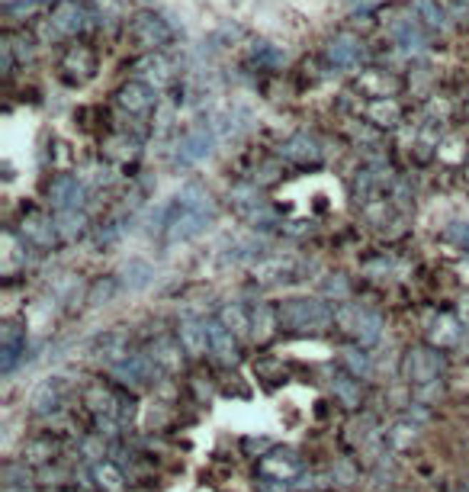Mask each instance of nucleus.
<instances>
[{
	"mask_svg": "<svg viewBox=\"0 0 469 492\" xmlns=\"http://www.w3.org/2000/svg\"><path fill=\"white\" fill-rule=\"evenodd\" d=\"M334 322V312L321 299H289L280 306V328L289 331H321Z\"/></svg>",
	"mask_w": 469,
	"mask_h": 492,
	"instance_id": "f257e3e1",
	"label": "nucleus"
},
{
	"mask_svg": "<svg viewBox=\"0 0 469 492\" xmlns=\"http://www.w3.org/2000/svg\"><path fill=\"white\" fill-rule=\"evenodd\" d=\"M443 373V357L437 354L434 348H415L408 351V357H405V376H408V383H415V386H428V383H437Z\"/></svg>",
	"mask_w": 469,
	"mask_h": 492,
	"instance_id": "f03ea898",
	"label": "nucleus"
},
{
	"mask_svg": "<svg viewBox=\"0 0 469 492\" xmlns=\"http://www.w3.org/2000/svg\"><path fill=\"white\" fill-rule=\"evenodd\" d=\"M257 470H261L263 479H299L302 460L293 451H270L267 457H261Z\"/></svg>",
	"mask_w": 469,
	"mask_h": 492,
	"instance_id": "7ed1b4c3",
	"label": "nucleus"
},
{
	"mask_svg": "<svg viewBox=\"0 0 469 492\" xmlns=\"http://www.w3.org/2000/svg\"><path fill=\"white\" fill-rule=\"evenodd\" d=\"M177 341L190 357H203L206 351H209V328H206V322H199V318L183 316L177 325Z\"/></svg>",
	"mask_w": 469,
	"mask_h": 492,
	"instance_id": "20e7f679",
	"label": "nucleus"
},
{
	"mask_svg": "<svg viewBox=\"0 0 469 492\" xmlns=\"http://www.w3.org/2000/svg\"><path fill=\"white\" fill-rule=\"evenodd\" d=\"M206 328H209V354L216 357L222 367H231V363H238L235 335H231V331L225 328L218 318H209V322H206Z\"/></svg>",
	"mask_w": 469,
	"mask_h": 492,
	"instance_id": "39448f33",
	"label": "nucleus"
},
{
	"mask_svg": "<svg viewBox=\"0 0 469 492\" xmlns=\"http://www.w3.org/2000/svg\"><path fill=\"white\" fill-rule=\"evenodd\" d=\"M154 367H158V363H154L151 357H145V354H128L122 363L109 367V373H113L119 383H132V386H141V383H148V380L154 376Z\"/></svg>",
	"mask_w": 469,
	"mask_h": 492,
	"instance_id": "423d86ee",
	"label": "nucleus"
},
{
	"mask_svg": "<svg viewBox=\"0 0 469 492\" xmlns=\"http://www.w3.org/2000/svg\"><path fill=\"white\" fill-rule=\"evenodd\" d=\"M209 151H212V132L199 126V129L186 132V136L180 139L177 161H180V164H193V161H199V158H206Z\"/></svg>",
	"mask_w": 469,
	"mask_h": 492,
	"instance_id": "0eeeda50",
	"label": "nucleus"
},
{
	"mask_svg": "<svg viewBox=\"0 0 469 492\" xmlns=\"http://www.w3.org/2000/svg\"><path fill=\"white\" fill-rule=\"evenodd\" d=\"M183 354L186 351L180 348V341L177 338H171V335H161L158 341H154V348H151V361L158 363L164 373H177V370L183 367Z\"/></svg>",
	"mask_w": 469,
	"mask_h": 492,
	"instance_id": "6e6552de",
	"label": "nucleus"
},
{
	"mask_svg": "<svg viewBox=\"0 0 469 492\" xmlns=\"http://www.w3.org/2000/svg\"><path fill=\"white\" fill-rule=\"evenodd\" d=\"M206 229V213H196V209H183L180 216H173L167 222V241H186L193 235H199Z\"/></svg>",
	"mask_w": 469,
	"mask_h": 492,
	"instance_id": "1a4fd4ad",
	"label": "nucleus"
},
{
	"mask_svg": "<svg viewBox=\"0 0 469 492\" xmlns=\"http://www.w3.org/2000/svg\"><path fill=\"white\" fill-rule=\"evenodd\" d=\"M49 196H51V203H55L61 213H68V209H77L81 206V200H84V190H81V184L74 181V177H58V181H51V187H49Z\"/></svg>",
	"mask_w": 469,
	"mask_h": 492,
	"instance_id": "9d476101",
	"label": "nucleus"
},
{
	"mask_svg": "<svg viewBox=\"0 0 469 492\" xmlns=\"http://www.w3.org/2000/svg\"><path fill=\"white\" fill-rule=\"evenodd\" d=\"M463 338V325L456 322L453 316H437V322L430 325V344H434L437 351L443 348H456Z\"/></svg>",
	"mask_w": 469,
	"mask_h": 492,
	"instance_id": "9b49d317",
	"label": "nucleus"
},
{
	"mask_svg": "<svg viewBox=\"0 0 469 492\" xmlns=\"http://www.w3.org/2000/svg\"><path fill=\"white\" fill-rule=\"evenodd\" d=\"M276 328H280V309H270V306L257 303L254 316H251V335H254V341H270Z\"/></svg>",
	"mask_w": 469,
	"mask_h": 492,
	"instance_id": "f8f14e48",
	"label": "nucleus"
},
{
	"mask_svg": "<svg viewBox=\"0 0 469 492\" xmlns=\"http://www.w3.org/2000/svg\"><path fill=\"white\" fill-rule=\"evenodd\" d=\"M351 335L357 338L360 344H376L379 335H383V316H379V312H370V309H360L357 325H353Z\"/></svg>",
	"mask_w": 469,
	"mask_h": 492,
	"instance_id": "ddd939ff",
	"label": "nucleus"
},
{
	"mask_svg": "<svg viewBox=\"0 0 469 492\" xmlns=\"http://www.w3.org/2000/svg\"><path fill=\"white\" fill-rule=\"evenodd\" d=\"M119 104L132 113H148L154 106V91L145 84H128V87H122Z\"/></svg>",
	"mask_w": 469,
	"mask_h": 492,
	"instance_id": "4468645a",
	"label": "nucleus"
},
{
	"mask_svg": "<svg viewBox=\"0 0 469 492\" xmlns=\"http://www.w3.org/2000/svg\"><path fill=\"white\" fill-rule=\"evenodd\" d=\"M90 476L96 479V486H100L103 492H122V486H126V476H122V470L116 463H109V460H100V463H94Z\"/></svg>",
	"mask_w": 469,
	"mask_h": 492,
	"instance_id": "2eb2a0df",
	"label": "nucleus"
},
{
	"mask_svg": "<svg viewBox=\"0 0 469 492\" xmlns=\"http://www.w3.org/2000/svg\"><path fill=\"white\" fill-rule=\"evenodd\" d=\"M132 36L141 42V46H161V42L167 39V26L158 20V16H141V20L135 23Z\"/></svg>",
	"mask_w": 469,
	"mask_h": 492,
	"instance_id": "dca6fc26",
	"label": "nucleus"
},
{
	"mask_svg": "<svg viewBox=\"0 0 469 492\" xmlns=\"http://www.w3.org/2000/svg\"><path fill=\"white\" fill-rule=\"evenodd\" d=\"M84 399H87V406L94 408V412H100L103 418H116V415H119V408H116V396L109 393L106 386H100V383H94V386L84 393Z\"/></svg>",
	"mask_w": 469,
	"mask_h": 492,
	"instance_id": "f3484780",
	"label": "nucleus"
},
{
	"mask_svg": "<svg viewBox=\"0 0 469 492\" xmlns=\"http://www.w3.org/2000/svg\"><path fill=\"white\" fill-rule=\"evenodd\" d=\"M218 322H222L231 335H248V331H251L248 312H244V306H238V303L222 306V309H218Z\"/></svg>",
	"mask_w": 469,
	"mask_h": 492,
	"instance_id": "a211bd4d",
	"label": "nucleus"
},
{
	"mask_svg": "<svg viewBox=\"0 0 469 492\" xmlns=\"http://www.w3.org/2000/svg\"><path fill=\"white\" fill-rule=\"evenodd\" d=\"M23 235L32 239L36 245L49 248L51 241H55V226H49V219H42V216H29V219L23 222Z\"/></svg>",
	"mask_w": 469,
	"mask_h": 492,
	"instance_id": "6ab92c4d",
	"label": "nucleus"
},
{
	"mask_svg": "<svg viewBox=\"0 0 469 492\" xmlns=\"http://www.w3.org/2000/svg\"><path fill=\"white\" fill-rule=\"evenodd\" d=\"M385 441H389V447H395V451H408L418 441V425L415 421H395V425L385 431Z\"/></svg>",
	"mask_w": 469,
	"mask_h": 492,
	"instance_id": "aec40b11",
	"label": "nucleus"
},
{
	"mask_svg": "<svg viewBox=\"0 0 469 492\" xmlns=\"http://www.w3.org/2000/svg\"><path fill=\"white\" fill-rule=\"evenodd\" d=\"M126 344L128 341H126V335H122V331H109V335L100 341V357H106L109 367H116V363H122L128 357Z\"/></svg>",
	"mask_w": 469,
	"mask_h": 492,
	"instance_id": "412c9836",
	"label": "nucleus"
},
{
	"mask_svg": "<svg viewBox=\"0 0 469 492\" xmlns=\"http://www.w3.org/2000/svg\"><path fill=\"white\" fill-rule=\"evenodd\" d=\"M58 453V444L51 438H36L23 447V463H49Z\"/></svg>",
	"mask_w": 469,
	"mask_h": 492,
	"instance_id": "4be33fe9",
	"label": "nucleus"
},
{
	"mask_svg": "<svg viewBox=\"0 0 469 492\" xmlns=\"http://www.w3.org/2000/svg\"><path fill=\"white\" fill-rule=\"evenodd\" d=\"M283 155H286L289 161H315V158H318V149H315V142L308 136H296L283 145Z\"/></svg>",
	"mask_w": 469,
	"mask_h": 492,
	"instance_id": "5701e85b",
	"label": "nucleus"
},
{
	"mask_svg": "<svg viewBox=\"0 0 469 492\" xmlns=\"http://www.w3.org/2000/svg\"><path fill=\"white\" fill-rule=\"evenodd\" d=\"M331 386H334V396H338L347 408H357L360 406V380H357V376H351V373L338 376Z\"/></svg>",
	"mask_w": 469,
	"mask_h": 492,
	"instance_id": "b1692460",
	"label": "nucleus"
},
{
	"mask_svg": "<svg viewBox=\"0 0 469 492\" xmlns=\"http://www.w3.org/2000/svg\"><path fill=\"white\" fill-rule=\"evenodd\" d=\"M341 363H344V370L351 376H357V380H363V376L370 373V357H366L360 348H344L341 351Z\"/></svg>",
	"mask_w": 469,
	"mask_h": 492,
	"instance_id": "393cba45",
	"label": "nucleus"
},
{
	"mask_svg": "<svg viewBox=\"0 0 469 492\" xmlns=\"http://www.w3.org/2000/svg\"><path fill=\"white\" fill-rule=\"evenodd\" d=\"M0 479H4L6 489H29L32 486V473L26 470V463H6L0 470Z\"/></svg>",
	"mask_w": 469,
	"mask_h": 492,
	"instance_id": "a878e982",
	"label": "nucleus"
},
{
	"mask_svg": "<svg viewBox=\"0 0 469 492\" xmlns=\"http://www.w3.org/2000/svg\"><path fill=\"white\" fill-rule=\"evenodd\" d=\"M58 396H61V383H58V380L42 383L39 393L32 396V408H36V412H49V408L58 406Z\"/></svg>",
	"mask_w": 469,
	"mask_h": 492,
	"instance_id": "bb28decb",
	"label": "nucleus"
},
{
	"mask_svg": "<svg viewBox=\"0 0 469 492\" xmlns=\"http://www.w3.org/2000/svg\"><path fill=\"white\" fill-rule=\"evenodd\" d=\"M122 273H126V283L132 286V290H138V286H145L148 280L154 277V271H151V267H148V264H141V261H132V264H128Z\"/></svg>",
	"mask_w": 469,
	"mask_h": 492,
	"instance_id": "cd10ccee",
	"label": "nucleus"
},
{
	"mask_svg": "<svg viewBox=\"0 0 469 492\" xmlns=\"http://www.w3.org/2000/svg\"><path fill=\"white\" fill-rule=\"evenodd\" d=\"M61 235L64 239H74V235H81L84 232V213H77V209H68V213H61Z\"/></svg>",
	"mask_w": 469,
	"mask_h": 492,
	"instance_id": "c85d7f7f",
	"label": "nucleus"
},
{
	"mask_svg": "<svg viewBox=\"0 0 469 492\" xmlns=\"http://www.w3.org/2000/svg\"><path fill=\"white\" fill-rule=\"evenodd\" d=\"M331 479L341 486H353L357 483V463H353V460H338V463L331 466Z\"/></svg>",
	"mask_w": 469,
	"mask_h": 492,
	"instance_id": "c756f323",
	"label": "nucleus"
},
{
	"mask_svg": "<svg viewBox=\"0 0 469 492\" xmlns=\"http://www.w3.org/2000/svg\"><path fill=\"white\" fill-rule=\"evenodd\" d=\"M116 286H119L116 280H103V283H96L87 303H90V306H103V303H109V299H113V293H116Z\"/></svg>",
	"mask_w": 469,
	"mask_h": 492,
	"instance_id": "7c9ffc66",
	"label": "nucleus"
},
{
	"mask_svg": "<svg viewBox=\"0 0 469 492\" xmlns=\"http://www.w3.org/2000/svg\"><path fill=\"white\" fill-rule=\"evenodd\" d=\"M257 489H261V492H293L296 483H293V479H263L261 476Z\"/></svg>",
	"mask_w": 469,
	"mask_h": 492,
	"instance_id": "2f4dec72",
	"label": "nucleus"
},
{
	"mask_svg": "<svg viewBox=\"0 0 469 492\" xmlns=\"http://www.w3.org/2000/svg\"><path fill=\"white\" fill-rule=\"evenodd\" d=\"M19 351H26V344H6V348H4V357H0V367H4V373H10V370L16 367Z\"/></svg>",
	"mask_w": 469,
	"mask_h": 492,
	"instance_id": "473e14b6",
	"label": "nucleus"
},
{
	"mask_svg": "<svg viewBox=\"0 0 469 492\" xmlns=\"http://www.w3.org/2000/svg\"><path fill=\"white\" fill-rule=\"evenodd\" d=\"M325 293H328V296H334V299H347V296H351V286H347L344 280H328Z\"/></svg>",
	"mask_w": 469,
	"mask_h": 492,
	"instance_id": "72a5a7b5",
	"label": "nucleus"
},
{
	"mask_svg": "<svg viewBox=\"0 0 469 492\" xmlns=\"http://www.w3.org/2000/svg\"><path fill=\"white\" fill-rule=\"evenodd\" d=\"M331 59H334V61H341V65H347V61L353 59V49H351V42H347V39H341L338 46L331 49Z\"/></svg>",
	"mask_w": 469,
	"mask_h": 492,
	"instance_id": "f704fd0d",
	"label": "nucleus"
},
{
	"mask_svg": "<svg viewBox=\"0 0 469 492\" xmlns=\"http://www.w3.org/2000/svg\"><path fill=\"white\" fill-rule=\"evenodd\" d=\"M6 344H26V338L19 335V328L13 322L4 325V348H6Z\"/></svg>",
	"mask_w": 469,
	"mask_h": 492,
	"instance_id": "c9c22d12",
	"label": "nucleus"
},
{
	"mask_svg": "<svg viewBox=\"0 0 469 492\" xmlns=\"http://www.w3.org/2000/svg\"><path fill=\"white\" fill-rule=\"evenodd\" d=\"M244 447H248L251 453H254V451H270V441H267V438H261V441H257V438H248V441H244Z\"/></svg>",
	"mask_w": 469,
	"mask_h": 492,
	"instance_id": "e433bc0d",
	"label": "nucleus"
},
{
	"mask_svg": "<svg viewBox=\"0 0 469 492\" xmlns=\"http://www.w3.org/2000/svg\"><path fill=\"white\" fill-rule=\"evenodd\" d=\"M453 239L460 241V245H469V226H463V229H453Z\"/></svg>",
	"mask_w": 469,
	"mask_h": 492,
	"instance_id": "4c0bfd02",
	"label": "nucleus"
},
{
	"mask_svg": "<svg viewBox=\"0 0 469 492\" xmlns=\"http://www.w3.org/2000/svg\"><path fill=\"white\" fill-rule=\"evenodd\" d=\"M456 492H469V486H466V489H456Z\"/></svg>",
	"mask_w": 469,
	"mask_h": 492,
	"instance_id": "58836bf2",
	"label": "nucleus"
}]
</instances>
